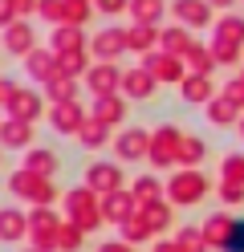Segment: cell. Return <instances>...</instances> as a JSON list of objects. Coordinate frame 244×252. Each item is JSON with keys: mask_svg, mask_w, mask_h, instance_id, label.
Instances as JSON below:
<instances>
[{"mask_svg": "<svg viewBox=\"0 0 244 252\" xmlns=\"http://www.w3.org/2000/svg\"><path fill=\"white\" fill-rule=\"evenodd\" d=\"M8 191H12L16 199L33 203V208H53V203H57V187H53V179L33 175V171H25V167L8 175Z\"/></svg>", "mask_w": 244, "mask_h": 252, "instance_id": "obj_2", "label": "cell"}, {"mask_svg": "<svg viewBox=\"0 0 244 252\" xmlns=\"http://www.w3.org/2000/svg\"><path fill=\"white\" fill-rule=\"evenodd\" d=\"M135 199H130V191H114V195H102V224H126L130 216H135Z\"/></svg>", "mask_w": 244, "mask_h": 252, "instance_id": "obj_21", "label": "cell"}, {"mask_svg": "<svg viewBox=\"0 0 244 252\" xmlns=\"http://www.w3.org/2000/svg\"><path fill=\"white\" fill-rule=\"evenodd\" d=\"M171 12V4L167 0H130V17H135V25H155L159 29V21Z\"/></svg>", "mask_w": 244, "mask_h": 252, "instance_id": "obj_30", "label": "cell"}, {"mask_svg": "<svg viewBox=\"0 0 244 252\" xmlns=\"http://www.w3.org/2000/svg\"><path fill=\"white\" fill-rule=\"evenodd\" d=\"M0 163H4V151H0Z\"/></svg>", "mask_w": 244, "mask_h": 252, "instance_id": "obj_55", "label": "cell"}, {"mask_svg": "<svg viewBox=\"0 0 244 252\" xmlns=\"http://www.w3.org/2000/svg\"><path fill=\"white\" fill-rule=\"evenodd\" d=\"M220 183H236V187H244V155H240V151L224 155V167H220Z\"/></svg>", "mask_w": 244, "mask_h": 252, "instance_id": "obj_38", "label": "cell"}, {"mask_svg": "<svg viewBox=\"0 0 244 252\" xmlns=\"http://www.w3.org/2000/svg\"><path fill=\"white\" fill-rule=\"evenodd\" d=\"M130 53L126 49V29H98L94 41H90V57L94 61H114L118 65V57Z\"/></svg>", "mask_w": 244, "mask_h": 252, "instance_id": "obj_11", "label": "cell"}, {"mask_svg": "<svg viewBox=\"0 0 244 252\" xmlns=\"http://www.w3.org/2000/svg\"><path fill=\"white\" fill-rule=\"evenodd\" d=\"M0 49H8L12 57H29L33 49H37V29H33L29 21H12L4 33H0Z\"/></svg>", "mask_w": 244, "mask_h": 252, "instance_id": "obj_12", "label": "cell"}, {"mask_svg": "<svg viewBox=\"0 0 244 252\" xmlns=\"http://www.w3.org/2000/svg\"><path fill=\"white\" fill-rule=\"evenodd\" d=\"M240 138H244V118H240Z\"/></svg>", "mask_w": 244, "mask_h": 252, "instance_id": "obj_53", "label": "cell"}, {"mask_svg": "<svg viewBox=\"0 0 244 252\" xmlns=\"http://www.w3.org/2000/svg\"><path fill=\"white\" fill-rule=\"evenodd\" d=\"M126 114H130V106H126L122 94H110V98H94V110H90V118H94V122H102L106 130H110V126H122V122H126Z\"/></svg>", "mask_w": 244, "mask_h": 252, "instance_id": "obj_17", "label": "cell"}, {"mask_svg": "<svg viewBox=\"0 0 244 252\" xmlns=\"http://www.w3.org/2000/svg\"><path fill=\"white\" fill-rule=\"evenodd\" d=\"M65 220L77 224L81 232L102 228V199H98L90 187H70V191H65Z\"/></svg>", "mask_w": 244, "mask_h": 252, "instance_id": "obj_3", "label": "cell"}, {"mask_svg": "<svg viewBox=\"0 0 244 252\" xmlns=\"http://www.w3.org/2000/svg\"><path fill=\"white\" fill-rule=\"evenodd\" d=\"M122 73L114 61H94L90 73H86V90L94 94V98H110V94H122Z\"/></svg>", "mask_w": 244, "mask_h": 252, "instance_id": "obj_9", "label": "cell"}, {"mask_svg": "<svg viewBox=\"0 0 244 252\" xmlns=\"http://www.w3.org/2000/svg\"><path fill=\"white\" fill-rule=\"evenodd\" d=\"M94 12H102V17H122V12H130V0H94Z\"/></svg>", "mask_w": 244, "mask_h": 252, "instance_id": "obj_44", "label": "cell"}, {"mask_svg": "<svg viewBox=\"0 0 244 252\" xmlns=\"http://www.w3.org/2000/svg\"><path fill=\"white\" fill-rule=\"evenodd\" d=\"M86 110H81L77 102H61V106H49V126H53L57 134H81V126H86Z\"/></svg>", "mask_w": 244, "mask_h": 252, "instance_id": "obj_13", "label": "cell"}, {"mask_svg": "<svg viewBox=\"0 0 244 252\" xmlns=\"http://www.w3.org/2000/svg\"><path fill=\"white\" fill-rule=\"evenodd\" d=\"M25 171L53 179L61 171V159H57V151H49V147H33V151H25Z\"/></svg>", "mask_w": 244, "mask_h": 252, "instance_id": "obj_26", "label": "cell"}, {"mask_svg": "<svg viewBox=\"0 0 244 252\" xmlns=\"http://www.w3.org/2000/svg\"><path fill=\"white\" fill-rule=\"evenodd\" d=\"M211 57H216V65H236L240 61V49H232V45H220V41H208Z\"/></svg>", "mask_w": 244, "mask_h": 252, "instance_id": "obj_42", "label": "cell"}, {"mask_svg": "<svg viewBox=\"0 0 244 252\" xmlns=\"http://www.w3.org/2000/svg\"><path fill=\"white\" fill-rule=\"evenodd\" d=\"M208 4H211V8H232L236 0H208Z\"/></svg>", "mask_w": 244, "mask_h": 252, "instance_id": "obj_52", "label": "cell"}, {"mask_svg": "<svg viewBox=\"0 0 244 252\" xmlns=\"http://www.w3.org/2000/svg\"><path fill=\"white\" fill-rule=\"evenodd\" d=\"M118 232H122V240H126V244H142V240H155V232H151V224L142 220V212H135V216H130V220H126V224H122Z\"/></svg>", "mask_w": 244, "mask_h": 252, "instance_id": "obj_36", "label": "cell"}, {"mask_svg": "<svg viewBox=\"0 0 244 252\" xmlns=\"http://www.w3.org/2000/svg\"><path fill=\"white\" fill-rule=\"evenodd\" d=\"M179 94H183V102H187V106H208L220 90H216V82H211L208 73H187V77H183V86H179Z\"/></svg>", "mask_w": 244, "mask_h": 252, "instance_id": "obj_20", "label": "cell"}, {"mask_svg": "<svg viewBox=\"0 0 244 252\" xmlns=\"http://www.w3.org/2000/svg\"><path fill=\"white\" fill-rule=\"evenodd\" d=\"M73 94H77V77H65V73H57L53 82H45V98H49V106H61V102H77Z\"/></svg>", "mask_w": 244, "mask_h": 252, "instance_id": "obj_32", "label": "cell"}, {"mask_svg": "<svg viewBox=\"0 0 244 252\" xmlns=\"http://www.w3.org/2000/svg\"><path fill=\"white\" fill-rule=\"evenodd\" d=\"M12 4H16V17H29V12H37V4H41V0H12Z\"/></svg>", "mask_w": 244, "mask_h": 252, "instance_id": "obj_50", "label": "cell"}, {"mask_svg": "<svg viewBox=\"0 0 244 252\" xmlns=\"http://www.w3.org/2000/svg\"><path fill=\"white\" fill-rule=\"evenodd\" d=\"M175 248H179V252H211L208 240H204V228H200V224L179 228V232H175Z\"/></svg>", "mask_w": 244, "mask_h": 252, "instance_id": "obj_33", "label": "cell"}, {"mask_svg": "<svg viewBox=\"0 0 244 252\" xmlns=\"http://www.w3.org/2000/svg\"><path fill=\"white\" fill-rule=\"evenodd\" d=\"M183 61L191 65V73H208V77H211V69H216V57H211V49H208V45H200V41L187 49Z\"/></svg>", "mask_w": 244, "mask_h": 252, "instance_id": "obj_37", "label": "cell"}, {"mask_svg": "<svg viewBox=\"0 0 244 252\" xmlns=\"http://www.w3.org/2000/svg\"><path fill=\"white\" fill-rule=\"evenodd\" d=\"M224 252H244V216H236V220H232V232H228Z\"/></svg>", "mask_w": 244, "mask_h": 252, "instance_id": "obj_45", "label": "cell"}, {"mask_svg": "<svg viewBox=\"0 0 244 252\" xmlns=\"http://www.w3.org/2000/svg\"><path fill=\"white\" fill-rule=\"evenodd\" d=\"M151 155V130L142 126H122L118 138H114V159L118 163H142Z\"/></svg>", "mask_w": 244, "mask_h": 252, "instance_id": "obj_7", "label": "cell"}, {"mask_svg": "<svg viewBox=\"0 0 244 252\" xmlns=\"http://www.w3.org/2000/svg\"><path fill=\"white\" fill-rule=\"evenodd\" d=\"M240 106L232 102V98H224V94H216V98L208 102V122L211 126H240Z\"/></svg>", "mask_w": 244, "mask_h": 252, "instance_id": "obj_28", "label": "cell"}, {"mask_svg": "<svg viewBox=\"0 0 244 252\" xmlns=\"http://www.w3.org/2000/svg\"><path fill=\"white\" fill-rule=\"evenodd\" d=\"M126 49L130 53H142V57L155 53L159 49V29L155 25H130L126 29Z\"/></svg>", "mask_w": 244, "mask_h": 252, "instance_id": "obj_29", "label": "cell"}, {"mask_svg": "<svg viewBox=\"0 0 244 252\" xmlns=\"http://www.w3.org/2000/svg\"><path fill=\"white\" fill-rule=\"evenodd\" d=\"M130 199H135V208H151V203L167 199V187L159 183V175H139L130 183Z\"/></svg>", "mask_w": 244, "mask_h": 252, "instance_id": "obj_24", "label": "cell"}, {"mask_svg": "<svg viewBox=\"0 0 244 252\" xmlns=\"http://www.w3.org/2000/svg\"><path fill=\"white\" fill-rule=\"evenodd\" d=\"M151 252H179V248H175V240H167V236H163V240H155Z\"/></svg>", "mask_w": 244, "mask_h": 252, "instance_id": "obj_51", "label": "cell"}, {"mask_svg": "<svg viewBox=\"0 0 244 252\" xmlns=\"http://www.w3.org/2000/svg\"><path fill=\"white\" fill-rule=\"evenodd\" d=\"M49 49L57 57H70V53H86L90 41H86V33H81L77 25H61V29H53V37H49Z\"/></svg>", "mask_w": 244, "mask_h": 252, "instance_id": "obj_19", "label": "cell"}, {"mask_svg": "<svg viewBox=\"0 0 244 252\" xmlns=\"http://www.w3.org/2000/svg\"><path fill=\"white\" fill-rule=\"evenodd\" d=\"M142 69H151V77H155L159 86H183V77H187L183 57H171V53H163V49L146 53L142 57Z\"/></svg>", "mask_w": 244, "mask_h": 252, "instance_id": "obj_8", "label": "cell"}, {"mask_svg": "<svg viewBox=\"0 0 244 252\" xmlns=\"http://www.w3.org/2000/svg\"><path fill=\"white\" fill-rule=\"evenodd\" d=\"M220 94H224V98H232L236 106H244V73H236V77H228Z\"/></svg>", "mask_w": 244, "mask_h": 252, "instance_id": "obj_46", "label": "cell"}, {"mask_svg": "<svg viewBox=\"0 0 244 252\" xmlns=\"http://www.w3.org/2000/svg\"><path fill=\"white\" fill-rule=\"evenodd\" d=\"M211 8L208 0H171V17L175 25H183V29H211L216 25V17H211Z\"/></svg>", "mask_w": 244, "mask_h": 252, "instance_id": "obj_10", "label": "cell"}, {"mask_svg": "<svg viewBox=\"0 0 244 252\" xmlns=\"http://www.w3.org/2000/svg\"><path fill=\"white\" fill-rule=\"evenodd\" d=\"M12 21H21V17H16V4H12V0H0V33H4Z\"/></svg>", "mask_w": 244, "mask_h": 252, "instance_id": "obj_48", "label": "cell"}, {"mask_svg": "<svg viewBox=\"0 0 244 252\" xmlns=\"http://www.w3.org/2000/svg\"><path fill=\"white\" fill-rule=\"evenodd\" d=\"M211 195V179L204 171H191V167H179L175 175L167 179V203L171 208H195Z\"/></svg>", "mask_w": 244, "mask_h": 252, "instance_id": "obj_1", "label": "cell"}, {"mask_svg": "<svg viewBox=\"0 0 244 252\" xmlns=\"http://www.w3.org/2000/svg\"><path fill=\"white\" fill-rule=\"evenodd\" d=\"M211 41L220 45H232V49H244V17H220L216 25H211Z\"/></svg>", "mask_w": 244, "mask_h": 252, "instance_id": "obj_27", "label": "cell"}, {"mask_svg": "<svg viewBox=\"0 0 244 252\" xmlns=\"http://www.w3.org/2000/svg\"><path fill=\"white\" fill-rule=\"evenodd\" d=\"M16 90H21V86H16L12 77H0V110H8V106H12V98H16Z\"/></svg>", "mask_w": 244, "mask_h": 252, "instance_id": "obj_47", "label": "cell"}, {"mask_svg": "<svg viewBox=\"0 0 244 252\" xmlns=\"http://www.w3.org/2000/svg\"><path fill=\"white\" fill-rule=\"evenodd\" d=\"M155 90H159V82L151 77V69L135 65V69H126V73H122V98L146 102V98H155Z\"/></svg>", "mask_w": 244, "mask_h": 252, "instance_id": "obj_18", "label": "cell"}, {"mask_svg": "<svg viewBox=\"0 0 244 252\" xmlns=\"http://www.w3.org/2000/svg\"><path fill=\"white\" fill-rule=\"evenodd\" d=\"M204 159H208V143H204L200 134H183V143H179V167L200 171Z\"/></svg>", "mask_w": 244, "mask_h": 252, "instance_id": "obj_31", "label": "cell"}, {"mask_svg": "<svg viewBox=\"0 0 244 252\" xmlns=\"http://www.w3.org/2000/svg\"><path fill=\"white\" fill-rule=\"evenodd\" d=\"M37 17H45L53 29L70 25V21H65V0H41V4H37Z\"/></svg>", "mask_w": 244, "mask_h": 252, "instance_id": "obj_40", "label": "cell"}, {"mask_svg": "<svg viewBox=\"0 0 244 252\" xmlns=\"http://www.w3.org/2000/svg\"><path fill=\"white\" fill-rule=\"evenodd\" d=\"M216 195H220L224 208H236V203H244V187H236V183H220Z\"/></svg>", "mask_w": 244, "mask_h": 252, "instance_id": "obj_43", "label": "cell"}, {"mask_svg": "<svg viewBox=\"0 0 244 252\" xmlns=\"http://www.w3.org/2000/svg\"><path fill=\"white\" fill-rule=\"evenodd\" d=\"M98 252H139V248L126 240H106V244H98Z\"/></svg>", "mask_w": 244, "mask_h": 252, "instance_id": "obj_49", "label": "cell"}, {"mask_svg": "<svg viewBox=\"0 0 244 252\" xmlns=\"http://www.w3.org/2000/svg\"><path fill=\"white\" fill-rule=\"evenodd\" d=\"M25 252H37V248H25Z\"/></svg>", "mask_w": 244, "mask_h": 252, "instance_id": "obj_56", "label": "cell"}, {"mask_svg": "<svg viewBox=\"0 0 244 252\" xmlns=\"http://www.w3.org/2000/svg\"><path fill=\"white\" fill-rule=\"evenodd\" d=\"M191 45H195L191 29H183V25L159 29V49H163V53H171V57H187V49H191Z\"/></svg>", "mask_w": 244, "mask_h": 252, "instance_id": "obj_25", "label": "cell"}, {"mask_svg": "<svg viewBox=\"0 0 244 252\" xmlns=\"http://www.w3.org/2000/svg\"><path fill=\"white\" fill-rule=\"evenodd\" d=\"M232 220H236L232 212H224V208H220V212H211V216L204 220V224H200V228H204V240H208V248H220V252H224V244H228V232H232Z\"/></svg>", "mask_w": 244, "mask_h": 252, "instance_id": "obj_23", "label": "cell"}, {"mask_svg": "<svg viewBox=\"0 0 244 252\" xmlns=\"http://www.w3.org/2000/svg\"><path fill=\"white\" fill-rule=\"evenodd\" d=\"M77 4H94V0H77Z\"/></svg>", "mask_w": 244, "mask_h": 252, "instance_id": "obj_54", "label": "cell"}, {"mask_svg": "<svg viewBox=\"0 0 244 252\" xmlns=\"http://www.w3.org/2000/svg\"><path fill=\"white\" fill-rule=\"evenodd\" d=\"M139 212H142L146 224H151V232H155V236H163V232L171 228V203H167V199L151 203V208H139Z\"/></svg>", "mask_w": 244, "mask_h": 252, "instance_id": "obj_34", "label": "cell"}, {"mask_svg": "<svg viewBox=\"0 0 244 252\" xmlns=\"http://www.w3.org/2000/svg\"><path fill=\"white\" fill-rule=\"evenodd\" d=\"M41 114H45V94H37L33 86H21V90H16V98H12V106H8V118L33 126Z\"/></svg>", "mask_w": 244, "mask_h": 252, "instance_id": "obj_14", "label": "cell"}, {"mask_svg": "<svg viewBox=\"0 0 244 252\" xmlns=\"http://www.w3.org/2000/svg\"><path fill=\"white\" fill-rule=\"evenodd\" d=\"M65 220L53 208H33L29 212V236H33V248L37 252H57V232H61Z\"/></svg>", "mask_w": 244, "mask_h": 252, "instance_id": "obj_6", "label": "cell"}, {"mask_svg": "<svg viewBox=\"0 0 244 252\" xmlns=\"http://www.w3.org/2000/svg\"><path fill=\"white\" fill-rule=\"evenodd\" d=\"M81 240H86V232H81L77 224H70V220H65L61 232H57V252H77V248H81Z\"/></svg>", "mask_w": 244, "mask_h": 252, "instance_id": "obj_39", "label": "cell"}, {"mask_svg": "<svg viewBox=\"0 0 244 252\" xmlns=\"http://www.w3.org/2000/svg\"><path fill=\"white\" fill-rule=\"evenodd\" d=\"M86 187L102 199V195H114V191H122L126 187V171H122V163L118 159H94L90 167H86Z\"/></svg>", "mask_w": 244, "mask_h": 252, "instance_id": "obj_5", "label": "cell"}, {"mask_svg": "<svg viewBox=\"0 0 244 252\" xmlns=\"http://www.w3.org/2000/svg\"><path fill=\"white\" fill-rule=\"evenodd\" d=\"M29 236V212H21V208H0V240L4 244H16V240H25Z\"/></svg>", "mask_w": 244, "mask_h": 252, "instance_id": "obj_22", "label": "cell"}, {"mask_svg": "<svg viewBox=\"0 0 244 252\" xmlns=\"http://www.w3.org/2000/svg\"><path fill=\"white\" fill-rule=\"evenodd\" d=\"M77 143L86 147V151H102L106 143H110V130L102 122H94V118H86V126H81V134H77Z\"/></svg>", "mask_w": 244, "mask_h": 252, "instance_id": "obj_35", "label": "cell"}, {"mask_svg": "<svg viewBox=\"0 0 244 252\" xmlns=\"http://www.w3.org/2000/svg\"><path fill=\"white\" fill-rule=\"evenodd\" d=\"M61 73H65V77H86V73H90V49L61 57Z\"/></svg>", "mask_w": 244, "mask_h": 252, "instance_id": "obj_41", "label": "cell"}, {"mask_svg": "<svg viewBox=\"0 0 244 252\" xmlns=\"http://www.w3.org/2000/svg\"><path fill=\"white\" fill-rule=\"evenodd\" d=\"M33 138H37V126L16 122V118L0 122V151H33V147H37Z\"/></svg>", "mask_w": 244, "mask_h": 252, "instance_id": "obj_15", "label": "cell"}, {"mask_svg": "<svg viewBox=\"0 0 244 252\" xmlns=\"http://www.w3.org/2000/svg\"><path fill=\"white\" fill-rule=\"evenodd\" d=\"M25 73L33 77V82H53V77L61 73V57L53 53V49H41V45H37V49H33L29 57H25Z\"/></svg>", "mask_w": 244, "mask_h": 252, "instance_id": "obj_16", "label": "cell"}, {"mask_svg": "<svg viewBox=\"0 0 244 252\" xmlns=\"http://www.w3.org/2000/svg\"><path fill=\"white\" fill-rule=\"evenodd\" d=\"M179 143H183V130L175 122H163L159 130H151V155H146V163L159 167V171L179 167Z\"/></svg>", "mask_w": 244, "mask_h": 252, "instance_id": "obj_4", "label": "cell"}]
</instances>
